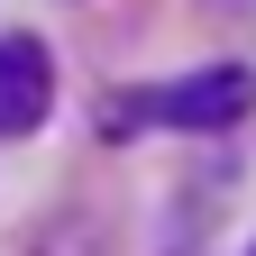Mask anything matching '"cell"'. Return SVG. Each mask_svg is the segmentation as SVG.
<instances>
[{
  "label": "cell",
  "mask_w": 256,
  "mask_h": 256,
  "mask_svg": "<svg viewBox=\"0 0 256 256\" xmlns=\"http://www.w3.org/2000/svg\"><path fill=\"white\" fill-rule=\"evenodd\" d=\"M247 110H256L247 64H210V74H183V82L110 92V128H238Z\"/></svg>",
  "instance_id": "obj_1"
},
{
  "label": "cell",
  "mask_w": 256,
  "mask_h": 256,
  "mask_svg": "<svg viewBox=\"0 0 256 256\" xmlns=\"http://www.w3.org/2000/svg\"><path fill=\"white\" fill-rule=\"evenodd\" d=\"M55 101V64L37 37H0V138H28Z\"/></svg>",
  "instance_id": "obj_2"
}]
</instances>
